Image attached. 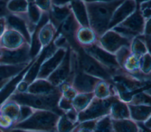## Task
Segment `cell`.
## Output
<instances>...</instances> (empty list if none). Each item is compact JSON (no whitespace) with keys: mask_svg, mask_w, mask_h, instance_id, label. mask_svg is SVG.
<instances>
[{"mask_svg":"<svg viewBox=\"0 0 151 132\" xmlns=\"http://www.w3.org/2000/svg\"><path fill=\"white\" fill-rule=\"evenodd\" d=\"M124 0L85 1L88 25L98 38L109 29L113 14Z\"/></svg>","mask_w":151,"mask_h":132,"instance_id":"obj_1","label":"cell"},{"mask_svg":"<svg viewBox=\"0 0 151 132\" xmlns=\"http://www.w3.org/2000/svg\"><path fill=\"white\" fill-rule=\"evenodd\" d=\"M59 116V114L52 111L32 108L27 117L14 124L11 128L39 132H56Z\"/></svg>","mask_w":151,"mask_h":132,"instance_id":"obj_2","label":"cell"},{"mask_svg":"<svg viewBox=\"0 0 151 132\" xmlns=\"http://www.w3.org/2000/svg\"><path fill=\"white\" fill-rule=\"evenodd\" d=\"M60 96V93L41 95L14 90L5 100H12L20 105L34 109L52 111L60 116L63 114L58 108V102Z\"/></svg>","mask_w":151,"mask_h":132,"instance_id":"obj_3","label":"cell"},{"mask_svg":"<svg viewBox=\"0 0 151 132\" xmlns=\"http://www.w3.org/2000/svg\"><path fill=\"white\" fill-rule=\"evenodd\" d=\"M111 82L119 98L128 103L133 94L149 88L150 80L137 78L121 70L113 75Z\"/></svg>","mask_w":151,"mask_h":132,"instance_id":"obj_4","label":"cell"},{"mask_svg":"<svg viewBox=\"0 0 151 132\" xmlns=\"http://www.w3.org/2000/svg\"><path fill=\"white\" fill-rule=\"evenodd\" d=\"M71 48L75 51L77 63L81 71L100 80L111 82L113 74L107 68L77 45Z\"/></svg>","mask_w":151,"mask_h":132,"instance_id":"obj_5","label":"cell"},{"mask_svg":"<svg viewBox=\"0 0 151 132\" xmlns=\"http://www.w3.org/2000/svg\"><path fill=\"white\" fill-rule=\"evenodd\" d=\"M133 38L114 29H109L98 38L96 44L106 51L115 55L121 48L130 47Z\"/></svg>","mask_w":151,"mask_h":132,"instance_id":"obj_6","label":"cell"},{"mask_svg":"<svg viewBox=\"0 0 151 132\" xmlns=\"http://www.w3.org/2000/svg\"><path fill=\"white\" fill-rule=\"evenodd\" d=\"M117 97H118L117 95L105 99H100L94 97L88 106L78 114V123L97 119L109 114L111 104Z\"/></svg>","mask_w":151,"mask_h":132,"instance_id":"obj_7","label":"cell"},{"mask_svg":"<svg viewBox=\"0 0 151 132\" xmlns=\"http://www.w3.org/2000/svg\"><path fill=\"white\" fill-rule=\"evenodd\" d=\"M74 59L75 52L69 47L61 62L47 79L56 87L67 81H69L73 71Z\"/></svg>","mask_w":151,"mask_h":132,"instance_id":"obj_8","label":"cell"},{"mask_svg":"<svg viewBox=\"0 0 151 132\" xmlns=\"http://www.w3.org/2000/svg\"><path fill=\"white\" fill-rule=\"evenodd\" d=\"M146 21L137 7L133 12L111 29L132 37L141 36L144 34Z\"/></svg>","mask_w":151,"mask_h":132,"instance_id":"obj_9","label":"cell"},{"mask_svg":"<svg viewBox=\"0 0 151 132\" xmlns=\"http://www.w3.org/2000/svg\"><path fill=\"white\" fill-rule=\"evenodd\" d=\"M116 59L119 67L124 71L142 79L150 80L141 74L139 71V57L133 54L129 47L121 48L116 54Z\"/></svg>","mask_w":151,"mask_h":132,"instance_id":"obj_10","label":"cell"},{"mask_svg":"<svg viewBox=\"0 0 151 132\" xmlns=\"http://www.w3.org/2000/svg\"><path fill=\"white\" fill-rule=\"evenodd\" d=\"M52 50L40 64L35 78H47L61 62L70 46L68 47H55L52 45Z\"/></svg>","mask_w":151,"mask_h":132,"instance_id":"obj_11","label":"cell"},{"mask_svg":"<svg viewBox=\"0 0 151 132\" xmlns=\"http://www.w3.org/2000/svg\"><path fill=\"white\" fill-rule=\"evenodd\" d=\"M58 31V29L49 18L37 27L32 38V41L35 40L39 46L36 57L41 56L45 50L51 45Z\"/></svg>","mask_w":151,"mask_h":132,"instance_id":"obj_12","label":"cell"},{"mask_svg":"<svg viewBox=\"0 0 151 132\" xmlns=\"http://www.w3.org/2000/svg\"><path fill=\"white\" fill-rule=\"evenodd\" d=\"M99 80H100L84 72L79 68L77 63L75 53L73 71L69 81L77 93H93L96 84Z\"/></svg>","mask_w":151,"mask_h":132,"instance_id":"obj_13","label":"cell"},{"mask_svg":"<svg viewBox=\"0 0 151 132\" xmlns=\"http://www.w3.org/2000/svg\"><path fill=\"white\" fill-rule=\"evenodd\" d=\"M82 49L107 68L113 74V75L122 70L117 62L115 55L106 51L97 44Z\"/></svg>","mask_w":151,"mask_h":132,"instance_id":"obj_14","label":"cell"},{"mask_svg":"<svg viewBox=\"0 0 151 132\" xmlns=\"http://www.w3.org/2000/svg\"><path fill=\"white\" fill-rule=\"evenodd\" d=\"M28 44H30L21 34L8 27L0 38V47L6 49H17Z\"/></svg>","mask_w":151,"mask_h":132,"instance_id":"obj_15","label":"cell"},{"mask_svg":"<svg viewBox=\"0 0 151 132\" xmlns=\"http://www.w3.org/2000/svg\"><path fill=\"white\" fill-rule=\"evenodd\" d=\"M137 7V3L136 0H124L114 11L110 22L109 29L122 22L133 12Z\"/></svg>","mask_w":151,"mask_h":132,"instance_id":"obj_16","label":"cell"},{"mask_svg":"<svg viewBox=\"0 0 151 132\" xmlns=\"http://www.w3.org/2000/svg\"><path fill=\"white\" fill-rule=\"evenodd\" d=\"M97 40V34L90 27L79 26L74 36L76 44L81 48H88L96 44Z\"/></svg>","mask_w":151,"mask_h":132,"instance_id":"obj_17","label":"cell"},{"mask_svg":"<svg viewBox=\"0 0 151 132\" xmlns=\"http://www.w3.org/2000/svg\"><path fill=\"white\" fill-rule=\"evenodd\" d=\"M19 65H0V91L12 79L24 71L33 62Z\"/></svg>","mask_w":151,"mask_h":132,"instance_id":"obj_18","label":"cell"},{"mask_svg":"<svg viewBox=\"0 0 151 132\" xmlns=\"http://www.w3.org/2000/svg\"><path fill=\"white\" fill-rule=\"evenodd\" d=\"M25 92L35 94L47 95L60 93L58 87L54 85L47 78H35L28 85Z\"/></svg>","mask_w":151,"mask_h":132,"instance_id":"obj_19","label":"cell"},{"mask_svg":"<svg viewBox=\"0 0 151 132\" xmlns=\"http://www.w3.org/2000/svg\"><path fill=\"white\" fill-rule=\"evenodd\" d=\"M7 27L21 34L31 45L32 34L30 32L26 17L9 14L6 17Z\"/></svg>","mask_w":151,"mask_h":132,"instance_id":"obj_20","label":"cell"},{"mask_svg":"<svg viewBox=\"0 0 151 132\" xmlns=\"http://www.w3.org/2000/svg\"><path fill=\"white\" fill-rule=\"evenodd\" d=\"M79 26L80 25L71 12L69 15L61 23L58 28V31L66 38L69 46L71 47L76 45L74 41V36Z\"/></svg>","mask_w":151,"mask_h":132,"instance_id":"obj_21","label":"cell"},{"mask_svg":"<svg viewBox=\"0 0 151 132\" xmlns=\"http://www.w3.org/2000/svg\"><path fill=\"white\" fill-rule=\"evenodd\" d=\"M0 113L13 125L20 120L21 106L12 100H5L0 104Z\"/></svg>","mask_w":151,"mask_h":132,"instance_id":"obj_22","label":"cell"},{"mask_svg":"<svg viewBox=\"0 0 151 132\" xmlns=\"http://www.w3.org/2000/svg\"><path fill=\"white\" fill-rule=\"evenodd\" d=\"M71 9L68 2L53 4L48 14V18L58 29L61 23L71 13Z\"/></svg>","mask_w":151,"mask_h":132,"instance_id":"obj_23","label":"cell"},{"mask_svg":"<svg viewBox=\"0 0 151 132\" xmlns=\"http://www.w3.org/2000/svg\"><path fill=\"white\" fill-rule=\"evenodd\" d=\"M127 104L130 118L138 124H142L151 118V104Z\"/></svg>","mask_w":151,"mask_h":132,"instance_id":"obj_24","label":"cell"},{"mask_svg":"<svg viewBox=\"0 0 151 132\" xmlns=\"http://www.w3.org/2000/svg\"><path fill=\"white\" fill-rule=\"evenodd\" d=\"M69 3L71 11L80 26L89 27L86 2L84 0H73Z\"/></svg>","mask_w":151,"mask_h":132,"instance_id":"obj_25","label":"cell"},{"mask_svg":"<svg viewBox=\"0 0 151 132\" xmlns=\"http://www.w3.org/2000/svg\"><path fill=\"white\" fill-rule=\"evenodd\" d=\"M109 116L113 120L129 118L130 113L127 103L117 97L111 104Z\"/></svg>","mask_w":151,"mask_h":132,"instance_id":"obj_26","label":"cell"},{"mask_svg":"<svg viewBox=\"0 0 151 132\" xmlns=\"http://www.w3.org/2000/svg\"><path fill=\"white\" fill-rule=\"evenodd\" d=\"M112 120L114 132H140V126L130 118Z\"/></svg>","mask_w":151,"mask_h":132,"instance_id":"obj_27","label":"cell"},{"mask_svg":"<svg viewBox=\"0 0 151 132\" xmlns=\"http://www.w3.org/2000/svg\"><path fill=\"white\" fill-rule=\"evenodd\" d=\"M93 93L95 97L100 99H105L116 95L111 82L103 80L97 82Z\"/></svg>","mask_w":151,"mask_h":132,"instance_id":"obj_28","label":"cell"},{"mask_svg":"<svg viewBox=\"0 0 151 132\" xmlns=\"http://www.w3.org/2000/svg\"><path fill=\"white\" fill-rule=\"evenodd\" d=\"M129 48L130 51L139 58L150 52V45L147 43L143 35L133 37Z\"/></svg>","mask_w":151,"mask_h":132,"instance_id":"obj_29","label":"cell"},{"mask_svg":"<svg viewBox=\"0 0 151 132\" xmlns=\"http://www.w3.org/2000/svg\"><path fill=\"white\" fill-rule=\"evenodd\" d=\"M29 2L27 0H8L6 8L10 14L26 17Z\"/></svg>","mask_w":151,"mask_h":132,"instance_id":"obj_30","label":"cell"},{"mask_svg":"<svg viewBox=\"0 0 151 132\" xmlns=\"http://www.w3.org/2000/svg\"><path fill=\"white\" fill-rule=\"evenodd\" d=\"M94 97L93 93H78L71 101L73 108L79 113L88 106Z\"/></svg>","mask_w":151,"mask_h":132,"instance_id":"obj_31","label":"cell"},{"mask_svg":"<svg viewBox=\"0 0 151 132\" xmlns=\"http://www.w3.org/2000/svg\"><path fill=\"white\" fill-rule=\"evenodd\" d=\"M150 88L149 87L133 94L127 104H150Z\"/></svg>","mask_w":151,"mask_h":132,"instance_id":"obj_32","label":"cell"},{"mask_svg":"<svg viewBox=\"0 0 151 132\" xmlns=\"http://www.w3.org/2000/svg\"><path fill=\"white\" fill-rule=\"evenodd\" d=\"M92 132H114L112 120L109 114L97 120Z\"/></svg>","mask_w":151,"mask_h":132,"instance_id":"obj_33","label":"cell"},{"mask_svg":"<svg viewBox=\"0 0 151 132\" xmlns=\"http://www.w3.org/2000/svg\"><path fill=\"white\" fill-rule=\"evenodd\" d=\"M77 124L71 121L63 113L58 119L56 125V132H71Z\"/></svg>","mask_w":151,"mask_h":132,"instance_id":"obj_34","label":"cell"},{"mask_svg":"<svg viewBox=\"0 0 151 132\" xmlns=\"http://www.w3.org/2000/svg\"><path fill=\"white\" fill-rule=\"evenodd\" d=\"M139 71L142 75L150 78L151 74V55L149 52L139 58Z\"/></svg>","mask_w":151,"mask_h":132,"instance_id":"obj_35","label":"cell"},{"mask_svg":"<svg viewBox=\"0 0 151 132\" xmlns=\"http://www.w3.org/2000/svg\"><path fill=\"white\" fill-rule=\"evenodd\" d=\"M58 87L61 95L71 101H72L73 99L78 94L77 91L73 87L71 82L68 81L62 83Z\"/></svg>","mask_w":151,"mask_h":132,"instance_id":"obj_36","label":"cell"},{"mask_svg":"<svg viewBox=\"0 0 151 132\" xmlns=\"http://www.w3.org/2000/svg\"><path fill=\"white\" fill-rule=\"evenodd\" d=\"M34 3L44 15L48 16L51 8L54 4L53 0H34Z\"/></svg>","mask_w":151,"mask_h":132,"instance_id":"obj_37","label":"cell"},{"mask_svg":"<svg viewBox=\"0 0 151 132\" xmlns=\"http://www.w3.org/2000/svg\"><path fill=\"white\" fill-rule=\"evenodd\" d=\"M137 8L146 20L150 19V0H145L138 3Z\"/></svg>","mask_w":151,"mask_h":132,"instance_id":"obj_38","label":"cell"},{"mask_svg":"<svg viewBox=\"0 0 151 132\" xmlns=\"http://www.w3.org/2000/svg\"><path fill=\"white\" fill-rule=\"evenodd\" d=\"M58 108L62 113H64L72 109L73 107L71 100L66 99L61 95L58 102Z\"/></svg>","mask_w":151,"mask_h":132,"instance_id":"obj_39","label":"cell"},{"mask_svg":"<svg viewBox=\"0 0 151 132\" xmlns=\"http://www.w3.org/2000/svg\"><path fill=\"white\" fill-rule=\"evenodd\" d=\"M8 0H0V18L6 17L10 14L6 8V3Z\"/></svg>","mask_w":151,"mask_h":132,"instance_id":"obj_40","label":"cell"},{"mask_svg":"<svg viewBox=\"0 0 151 132\" xmlns=\"http://www.w3.org/2000/svg\"><path fill=\"white\" fill-rule=\"evenodd\" d=\"M12 126V123L5 117L0 113V127L4 129H8Z\"/></svg>","mask_w":151,"mask_h":132,"instance_id":"obj_41","label":"cell"},{"mask_svg":"<svg viewBox=\"0 0 151 132\" xmlns=\"http://www.w3.org/2000/svg\"><path fill=\"white\" fill-rule=\"evenodd\" d=\"M7 28L6 17L0 18V38Z\"/></svg>","mask_w":151,"mask_h":132,"instance_id":"obj_42","label":"cell"},{"mask_svg":"<svg viewBox=\"0 0 151 132\" xmlns=\"http://www.w3.org/2000/svg\"><path fill=\"white\" fill-rule=\"evenodd\" d=\"M4 132H39V131H31V130H23L20 128H11L8 129H4Z\"/></svg>","mask_w":151,"mask_h":132,"instance_id":"obj_43","label":"cell"},{"mask_svg":"<svg viewBox=\"0 0 151 132\" xmlns=\"http://www.w3.org/2000/svg\"><path fill=\"white\" fill-rule=\"evenodd\" d=\"M54 4H63L65 2H70L73 0H53ZM84 1H96V0H84Z\"/></svg>","mask_w":151,"mask_h":132,"instance_id":"obj_44","label":"cell"},{"mask_svg":"<svg viewBox=\"0 0 151 132\" xmlns=\"http://www.w3.org/2000/svg\"><path fill=\"white\" fill-rule=\"evenodd\" d=\"M0 132H4L3 128H2L1 127H0Z\"/></svg>","mask_w":151,"mask_h":132,"instance_id":"obj_45","label":"cell"}]
</instances>
